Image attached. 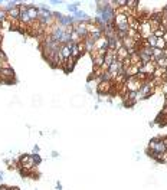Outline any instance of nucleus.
<instances>
[{
    "label": "nucleus",
    "mask_w": 167,
    "mask_h": 190,
    "mask_svg": "<svg viewBox=\"0 0 167 190\" xmlns=\"http://www.w3.org/2000/svg\"><path fill=\"white\" fill-rule=\"evenodd\" d=\"M4 20H7V12L4 10V7H0V23H3Z\"/></svg>",
    "instance_id": "nucleus-12"
},
{
    "label": "nucleus",
    "mask_w": 167,
    "mask_h": 190,
    "mask_svg": "<svg viewBox=\"0 0 167 190\" xmlns=\"http://www.w3.org/2000/svg\"><path fill=\"white\" fill-rule=\"evenodd\" d=\"M102 48L108 49V39L104 36V35H102L98 41H95V49H102Z\"/></svg>",
    "instance_id": "nucleus-6"
},
{
    "label": "nucleus",
    "mask_w": 167,
    "mask_h": 190,
    "mask_svg": "<svg viewBox=\"0 0 167 190\" xmlns=\"http://www.w3.org/2000/svg\"><path fill=\"white\" fill-rule=\"evenodd\" d=\"M76 46H78V51L81 52V55H82V53H85V42H84V41L79 42Z\"/></svg>",
    "instance_id": "nucleus-14"
},
{
    "label": "nucleus",
    "mask_w": 167,
    "mask_h": 190,
    "mask_svg": "<svg viewBox=\"0 0 167 190\" xmlns=\"http://www.w3.org/2000/svg\"><path fill=\"white\" fill-rule=\"evenodd\" d=\"M27 15H29V17H30L32 22L37 20V16H39V7L35 6V4H27Z\"/></svg>",
    "instance_id": "nucleus-5"
},
{
    "label": "nucleus",
    "mask_w": 167,
    "mask_h": 190,
    "mask_svg": "<svg viewBox=\"0 0 167 190\" xmlns=\"http://www.w3.org/2000/svg\"><path fill=\"white\" fill-rule=\"evenodd\" d=\"M149 150L151 153H164L166 151V145L163 143V138H153L150 140V144H149Z\"/></svg>",
    "instance_id": "nucleus-1"
},
{
    "label": "nucleus",
    "mask_w": 167,
    "mask_h": 190,
    "mask_svg": "<svg viewBox=\"0 0 167 190\" xmlns=\"http://www.w3.org/2000/svg\"><path fill=\"white\" fill-rule=\"evenodd\" d=\"M164 108H167V95H164Z\"/></svg>",
    "instance_id": "nucleus-18"
},
{
    "label": "nucleus",
    "mask_w": 167,
    "mask_h": 190,
    "mask_svg": "<svg viewBox=\"0 0 167 190\" xmlns=\"http://www.w3.org/2000/svg\"><path fill=\"white\" fill-rule=\"evenodd\" d=\"M164 10H166V12H167V6H166V7H164Z\"/></svg>",
    "instance_id": "nucleus-20"
},
{
    "label": "nucleus",
    "mask_w": 167,
    "mask_h": 190,
    "mask_svg": "<svg viewBox=\"0 0 167 190\" xmlns=\"http://www.w3.org/2000/svg\"><path fill=\"white\" fill-rule=\"evenodd\" d=\"M164 33H166V32H164V30H161V29H157V30H154V36L156 37H163L164 36Z\"/></svg>",
    "instance_id": "nucleus-16"
},
{
    "label": "nucleus",
    "mask_w": 167,
    "mask_h": 190,
    "mask_svg": "<svg viewBox=\"0 0 167 190\" xmlns=\"http://www.w3.org/2000/svg\"><path fill=\"white\" fill-rule=\"evenodd\" d=\"M163 51L161 49H159V48H153V59L154 61H157V59H160V58H163Z\"/></svg>",
    "instance_id": "nucleus-8"
},
{
    "label": "nucleus",
    "mask_w": 167,
    "mask_h": 190,
    "mask_svg": "<svg viewBox=\"0 0 167 190\" xmlns=\"http://www.w3.org/2000/svg\"><path fill=\"white\" fill-rule=\"evenodd\" d=\"M0 81L6 82V84H10V82L15 81V71L12 68H7V69H2L0 71Z\"/></svg>",
    "instance_id": "nucleus-4"
},
{
    "label": "nucleus",
    "mask_w": 167,
    "mask_h": 190,
    "mask_svg": "<svg viewBox=\"0 0 167 190\" xmlns=\"http://www.w3.org/2000/svg\"><path fill=\"white\" fill-rule=\"evenodd\" d=\"M75 62H76V61H75L72 56H69V58L63 62V68H65V71H66V72L72 71V69H74V66H75Z\"/></svg>",
    "instance_id": "nucleus-7"
},
{
    "label": "nucleus",
    "mask_w": 167,
    "mask_h": 190,
    "mask_svg": "<svg viewBox=\"0 0 167 190\" xmlns=\"http://www.w3.org/2000/svg\"><path fill=\"white\" fill-rule=\"evenodd\" d=\"M161 163H166L167 164V150L163 153V161H161Z\"/></svg>",
    "instance_id": "nucleus-17"
},
{
    "label": "nucleus",
    "mask_w": 167,
    "mask_h": 190,
    "mask_svg": "<svg viewBox=\"0 0 167 190\" xmlns=\"http://www.w3.org/2000/svg\"><path fill=\"white\" fill-rule=\"evenodd\" d=\"M166 46H167V43L164 42L163 37H159V39H157V45H156V48H159V49H161V51H163V49L166 48Z\"/></svg>",
    "instance_id": "nucleus-13"
},
{
    "label": "nucleus",
    "mask_w": 167,
    "mask_h": 190,
    "mask_svg": "<svg viewBox=\"0 0 167 190\" xmlns=\"http://www.w3.org/2000/svg\"><path fill=\"white\" fill-rule=\"evenodd\" d=\"M124 85L127 86L128 92H137V91H140L143 82H141L140 79H137L135 76H130V78L125 79V84H124Z\"/></svg>",
    "instance_id": "nucleus-2"
},
{
    "label": "nucleus",
    "mask_w": 167,
    "mask_h": 190,
    "mask_svg": "<svg viewBox=\"0 0 167 190\" xmlns=\"http://www.w3.org/2000/svg\"><path fill=\"white\" fill-rule=\"evenodd\" d=\"M112 88H114V82L112 81H101L97 86V91L100 95H105V94L111 92Z\"/></svg>",
    "instance_id": "nucleus-3"
},
{
    "label": "nucleus",
    "mask_w": 167,
    "mask_h": 190,
    "mask_svg": "<svg viewBox=\"0 0 167 190\" xmlns=\"http://www.w3.org/2000/svg\"><path fill=\"white\" fill-rule=\"evenodd\" d=\"M78 6H79V3H71V4H68V6H66V9L71 12V13H74V15H75V13L79 10Z\"/></svg>",
    "instance_id": "nucleus-11"
},
{
    "label": "nucleus",
    "mask_w": 167,
    "mask_h": 190,
    "mask_svg": "<svg viewBox=\"0 0 167 190\" xmlns=\"http://www.w3.org/2000/svg\"><path fill=\"white\" fill-rule=\"evenodd\" d=\"M157 39H159V37H156L154 36V35H151V36L149 37V39H145V41H147V43H149V46L150 48H156V45H157Z\"/></svg>",
    "instance_id": "nucleus-10"
},
{
    "label": "nucleus",
    "mask_w": 167,
    "mask_h": 190,
    "mask_svg": "<svg viewBox=\"0 0 167 190\" xmlns=\"http://www.w3.org/2000/svg\"><path fill=\"white\" fill-rule=\"evenodd\" d=\"M2 29H12V22L9 20V19L2 23Z\"/></svg>",
    "instance_id": "nucleus-15"
},
{
    "label": "nucleus",
    "mask_w": 167,
    "mask_h": 190,
    "mask_svg": "<svg viewBox=\"0 0 167 190\" xmlns=\"http://www.w3.org/2000/svg\"><path fill=\"white\" fill-rule=\"evenodd\" d=\"M138 4H140V2H137V0H127V7L130 10H137Z\"/></svg>",
    "instance_id": "nucleus-9"
},
{
    "label": "nucleus",
    "mask_w": 167,
    "mask_h": 190,
    "mask_svg": "<svg viewBox=\"0 0 167 190\" xmlns=\"http://www.w3.org/2000/svg\"><path fill=\"white\" fill-rule=\"evenodd\" d=\"M3 177H4V173L0 172V180H3Z\"/></svg>",
    "instance_id": "nucleus-19"
}]
</instances>
